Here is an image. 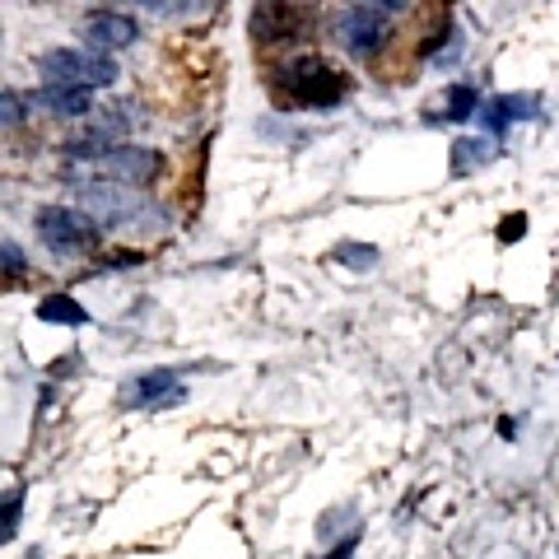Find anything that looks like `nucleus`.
I'll list each match as a JSON object with an SVG mask.
<instances>
[{"mask_svg":"<svg viewBox=\"0 0 559 559\" xmlns=\"http://www.w3.org/2000/svg\"><path fill=\"white\" fill-rule=\"evenodd\" d=\"M271 90L289 103V108H304V112H331L349 98V75L341 66H331L326 57H289L271 70Z\"/></svg>","mask_w":559,"mask_h":559,"instance_id":"f257e3e1","label":"nucleus"},{"mask_svg":"<svg viewBox=\"0 0 559 559\" xmlns=\"http://www.w3.org/2000/svg\"><path fill=\"white\" fill-rule=\"evenodd\" d=\"M33 234H38V242L51 257L80 261V257L98 252L103 224L84 205H38V215H33Z\"/></svg>","mask_w":559,"mask_h":559,"instance_id":"f03ea898","label":"nucleus"},{"mask_svg":"<svg viewBox=\"0 0 559 559\" xmlns=\"http://www.w3.org/2000/svg\"><path fill=\"white\" fill-rule=\"evenodd\" d=\"M38 75H43V84H66V90L98 94V90H112L121 70H117V57H108V51H94V47H47L38 57Z\"/></svg>","mask_w":559,"mask_h":559,"instance_id":"7ed1b4c3","label":"nucleus"},{"mask_svg":"<svg viewBox=\"0 0 559 559\" xmlns=\"http://www.w3.org/2000/svg\"><path fill=\"white\" fill-rule=\"evenodd\" d=\"M396 38V24L392 14L378 5H341L331 14V43H336L349 61H378L382 51L392 47Z\"/></svg>","mask_w":559,"mask_h":559,"instance_id":"20e7f679","label":"nucleus"},{"mask_svg":"<svg viewBox=\"0 0 559 559\" xmlns=\"http://www.w3.org/2000/svg\"><path fill=\"white\" fill-rule=\"evenodd\" d=\"M318 24V10L312 5H280V0H261L248 10V33L257 47H285L308 38V28Z\"/></svg>","mask_w":559,"mask_h":559,"instance_id":"39448f33","label":"nucleus"},{"mask_svg":"<svg viewBox=\"0 0 559 559\" xmlns=\"http://www.w3.org/2000/svg\"><path fill=\"white\" fill-rule=\"evenodd\" d=\"M121 411H173L187 401V382L178 378V369H145V373H131L121 382Z\"/></svg>","mask_w":559,"mask_h":559,"instance_id":"423d86ee","label":"nucleus"},{"mask_svg":"<svg viewBox=\"0 0 559 559\" xmlns=\"http://www.w3.org/2000/svg\"><path fill=\"white\" fill-rule=\"evenodd\" d=\"M80 33H84V47H94V51H108V57H117V51H127V47H135V43H140V20H135L131 10L94 5V10H84Z\"/></svg>","mask_w":559,"mask_h":559,"instance_id":"0eeeda50","label":"nucleus"},{"mask_svg":"<svg viewBox=\"0 0 559 559\" xmlns=\"http://www.w3.org/2000/svg\"><path fill=\"white\" fill-rule=\"evenodd\" d=\"M159 173H164V154L145 145H117L108 159L94 164V178H108L112 187H127V191L150 187Z\"/></svg>","mask_w":559,"mask_h":559,"instance_id":"6e6552de","label":"nucleus"},{"mask_svg":"<svg viewBox=\"0 0 559 559\" xmlns=\"http://www.w3.org/2000/svg\"><path fill=\"white\" fill-rule=\"evenodd\" d=\"M540 117V98L536 94H495V98H485V108H480V127L503 140L518 121H536Z\"/></svg>","mask_w":559,"mask_h":559,"instance_id":"1a4fd4ad","label":"nucleus"},{"mask_svg":"<svg viewBox=\"0 0 559 559\" xmlns=\"http://www.w3.org/2000/svg\"><path fill=\"white\" fill-rule=\"evenodd\" d=\"M28 103H33V112L57 117V121H80V127L94 117V94L66 90V84H38V90L28 94Z\"/></svg>","mask_w":559,"mask_h":559,"instance_id":"9d476101","label":"nucleus"},{"mask_svg":"<svg viewBox=\"0 0 559 559\" xmlns=\"http://www.w3.org/2000/svg\"><path fill=\"white\" fill-rule=\"evenodd\" d=\"M38 322L80 331V326H90V308H84L75 294H43V299H38Z\"/></svg>","mask_w":559,"mask_h":559,"instance_id":"9b49d317","label":"nucleus"},{"mask_svg":"<svg viewBox=\"0 0 559 559\" xmlns=\"http://www.w3.org/2000/svg\"><path fill=\"white\" fill-rule=\"evenodd\" d=\"M480 90L476 84H466V80H457V84H448V94H443V117L448 121H471V117H480Z\"/></svg>","mask_w":559,"mask_h":559,"instance_id":"f8f14e48","label":"nucleus"},{"mask_svg":"<svg viewBox=\"0 0 559 559\" xmlns=\"http://www.w3.org/2000/svg\"><path fill=\"white\" fill-rule=\"evenodd\" d=\"M331 261L345 271H378V261L382 252L373 248V242H359V238H341L336 248H331Z\"/></svg>","mask_w":559,"mask_h":559,"instance_id":"ddd939ff","label":"nucleus"},{"mask_svg":"<svg viewBox=\"0 0 559 559\" xmlns=\"http://www.w3.org/2000/svg\"><path fill=\"white\" fill-rule=\"evenodd\" d=\"M489 140L485 135H466V140H457V145H452V173H457V178H466L471 168L476 164H489Z\"/></svg>","mask_w":559,"mask_h":559,"instance_id":"4468645a","label":"nucleus"},{"mask_svg":"<svg viewBox=\"0 0 559 559\" xmlns=\"http://www.w3.org/2000/svg\"><path fill=\"white\" fill-rule=\"evenodd\" d=\"M28 108H33L28 94L5 90V94H0V127H5V131H20L24 121H28Z\"/></svg>","mask_w":559,"mask_h":559,"instance_id":"2eb2a0df","label":"nucleus"},{"mask_svg":"<svg viewBox=\"0 0 559 559\" xmlns=\"http://www.w3.org/2000/svg\"><path fill=\"white\" fill-rule=\"evenodd\" d=\"M448 38H452V10H439V24L425 33V43H419V57L433 61V57H439V51L448 47Z\"/></svg>","mask_w":559,"mask_h":559,"instance_id":"dca6fc26","label":"nucleus"},{"mask_svg":"<svg viewBox=\"0 0 559 559\" xmlns=\"http://www.w3.org/2000/svg\"><path fill=\"white\" fill-rule=\"evenodd\" d=\"M135 266H145V252L117 248V252H103L98 257V271H135Z\"/></svg>","mask_w":559,"mask_h":559,"instance_id":"f3484780","label":"nucleus"},{"mask_svg":"<svg viewBox=\"0 0 559 559\" xmlns=\"http://www.w3.org/2000/svg\"><path fill=\"white\" fill-rule=\"evenodd\" d=\"M0 257H5V280L10 285H20L24 271H28V261H24V248L14 238H5V248H0Z\"/></svg>","mask_w":559,"mask_h":559,"instance_id":"a211bd4d","label":"nucleus"},{"mask_svg":"<svg viewBox=\"0 0 559 559\" xmlns=\"http://www.w3.org/2000/svg\"><path fill=\"white\" fill-rule=\"evenodd\" d=\"M20 509H24V485H10V499H5V540L20 536Z\"/></svg>","mask_w":559,"mask_h":559,"instance_id":"6ab92c4d","label":"nucleus"},{"mask_svg":"<svg viewBox=\"0 0 559 559\" xmlns=\"http://www.w3.org/2000/svg\"><path fill=\"white\" fill-rule=\"evenodd\" d=\"M355 550H359V527H349V532L336 540V546H331L326 555H318V559H349Z\"/></svg>","mask_w":559,"mask_h":559,"instance_id":"aec40b11","label":"nucleus"},{"mask_svg":"<svg viewBox=\"0 0 559 559\" xmlns=\"http://www.w3.org/2000/svg\"><path fill=\"white\" fill-rule=\"evenodd\" d=\"M503 224H509V229H503V234H499L503 242H513L518 234H527V215H509V219H503Z\"/></svg>","mask_w":559,"mask_h":559,"instance_id":"412c9836","label":"nucleus"}]
</instances>
